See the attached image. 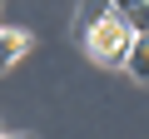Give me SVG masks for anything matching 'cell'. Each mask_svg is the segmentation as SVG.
<instances>
[{"mask_svg": "<svg viewBox=\"0 0 149 139\" xmlns=\"http://www.w3.org/2000/svg\"><path fill=\"white\" fill-rule=\"evenodd\" d=\"M100 15H109V0H85V5H80V25H74V35H85Z\"/></svg>", "mask_w": 149, "mask_h": 139, "instance_id": "5b68a950", "label": "cell"}, {"mask_svg": "<svg viewBox=\"0 0 149 139\" xmlns=\"http://www.w3.org/2000/svg\"><path fill=\"white\" fill-rule=\"evenodd\" d=\"M129 75L139 80V85H149V35H134L129 40V50H124V60H119Z\"/></svg>", "mask_w": 149, "mask_h": 139, "instance_id": "3957f363", "label": "cell"}, {"mask_svg": "<svg viewBox=\"0 0 149 139\" xmlns=\"http://www.w3.org/2000/svg\"><path fill=\"white\" fill-rule=\"evenodd\" d=\"M129 40H134V35H129V25H124V20L114 15V10H109V15H100V20H95V25H90V30L80 35V45H85V55H90L95 65H104V70L124 60V50H129Z\"/></svg>", "mask_w": 149, "mask_h": 139, "instance_id": "6da1fadb", "label": "cell"}, {"mask_svg": "<svg viewBox=\"0 0 149 139\" xmlns=\"http://www.w3.org/2000/svg\"><path fill=\"white\" fill-rule=\"evenodd\" d=\"M109 10L129 25V35H149V0H109Z\"/></svg>", "mask_w": 149, "mask_h": 139, "instance_id": "7a4b0ae2", "label": "cell"}, {"mask_svg": "<svg viewBox=\"0 0 149 139\" xmlns=\"http://www.w3.org/2000/svg\"><path fill=\"white\" fill-rule=\"evenodd\" d=\"M25 50H30V35L25 30H5V25H0V75H5Z\"/></svg>", "mask_w": 149, "mask_h": 139, "instance_id": "277c9868", "label": "cell"}, {"mask_svg": "<svg viewBox=\"0 0 149 139\" xmlns=\"http://www.w3.org/2000/svg\"><path fill=\"white\" fill-rule=\"evenodd\" d=\"M0 139H35V134H0Z\"/></svg>", "mask_w": 149, "mask_h": 139, "instance_id": "8992f818", "label": "cell"}]
</instances>
